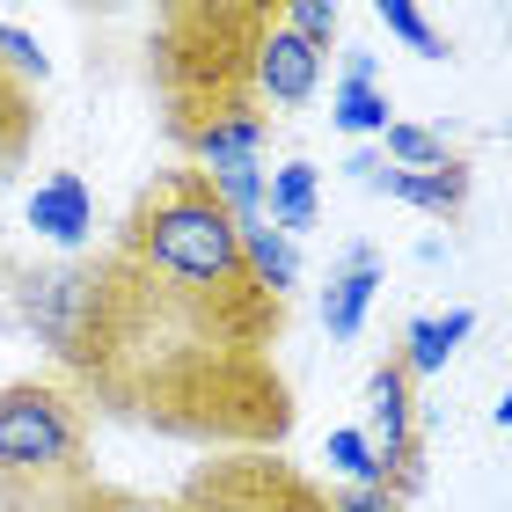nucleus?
Returning a JSON list of instances; mask_svg holds the SVG:
<instances>
[{"instance_id":"nucleus-18","label":"nucleus","mask_w":512,"mask_h":512,"mask_svg":"<svg viewBox=\"0 0 512 512\" xmlns=\"http://www.w3.org/2000/svg\"><path fill=\"white\" fill-rule=\"evenodd\" d=\"M374 15H381V30H388V37H403L417 59H447V37H439L432 22H425V8H410V0H381Z\"/></svg>"},{"instance_id":"nucleus-16","label":"nucleus","mask_w":512,"mask_h":512,"mask_svg":"<svg viewBox=\"0 0 512 512\" xmlns=\"http://www.w3.org/2000/svg\"><path fill=\"white\" fill-rule=\"evenodd\" d=\"M278 22H286L308 52H330L337 30H344V8H337V0H278Z\"/></svg>"},{"instance_id":"nucleus-11","label":"nucleus","mask_w":512,"mask_h":512,"mask_svg":"<svg viewBox=\"0 0 512 512\" xmlns=\"http://www.w3.org/2000/svg\"><path fill=\"white\" fill-rule=\"evenodd\" d=\"M337 132H388V88L374 81V59L352 52L337 81Z\"/></svg>"},{"instance_id":"nucleus-20","label":"nucleus","mask_w":512,"mask_h":512,"mask_svg":"<svg viewBox=\"0 0 512 512\" xmlns=\"http://www.w3.org/2000/svg\"><path fill=\"white\" fill-rule=\"evenodd\" d=\"M0 66H8L15 81H30V88L44 81V52H37V44L15 30V22H0Z\"/></svg>"},{"instance_id":"nucleus-1","label":"nucleus","mask_w":512,"mask_h":512,"mask_svg":"<svg viewBox=\"0 0 512 512\" xmlns=\"http://www.w3.org/2000/svg\"><path fill=\"white\" fill-rule=\"evenodd\" d=\"M22 322L52 352L88 417L176 439L205 454H278L293 439V381L271 344L220 322L125 249L66 256L15 286Z\"/></svg>"},{"instance_id":"nucleus-12","label":"nucleus","mask_w":512,"mask_h":512,"mask_svg":"<svg viewBox=\"0 0 512 512\" xmlns=\"http://www.w3.org/2000/svg\"><path fill=\"white\" fill-rule=\"evenodd\" d=\"M264 205H271V227L278 235H308L315 227V169L308 161H286V169H271L264 176Z\"/></svg>"},{"instance_id":"nucleus-17","label":"nucleus","mask_w":512,"mask_h":512,"mask_svg":"<svg viewBox=\"0 0 512 512\" xmlns=\"http://www.w3.org/2000/svg\"><path fill=\"white\" fill-rule=\"evenodd\" d=\"M388 154H395V169H410V176H425V169H447V139L439 132H425V125H403V118H388Z\"/></svg>"},{"instance_id":"nucleus-6","label":"nucleus","mask_w":512,"mask_h":512,"mask_svg":"<svg viewBox=\"0 0 512 512\" xmlns=\"http://www.w3.org/2000/svg\"><path fill=\"white\" fill-rule=\"evenodd\" d=\"M315 88H322V52H308L278 22V0H271V30L256 44V96H264V110H300L315 103Z\"/></svg>"},{"instance_id":"nucleus-21","label":"nucleus","mask_w":512,"mask_h":512,"mask_svg":"<svg viewBox=\"0 0 512 512\" xmlns=\"http://www.w3.org/2000/svg\"><path fill=\"white\" fill-rule=\"evenodd\" d=\"M330 512H403V505H395L381 483H337V491H330Z\"/></svg>"},{"instance_id":"nucleus-19","label":"nucleus","mask_w":512,"mask_h":512,"mask_svg":"<svg viewBox=\"0 0 512 512\" xmlns=\"http://www.w3.org/2000/svg\"><path fill=\"white\" fill-rule=\"evenodd\" d=\"M330 461H337V476H344V483H381V461H374V447H366V432H359V425L330 432Z\"/></svg>"},{"instance_id":"nucleus-3","label":"nucleus","mask_w":512,"mask_h":512,"mask_svg":"<svg viewBox=\"0 0 512 512\" xmlns=\"http://www.w3.org/2000/svg\"><path fill=\"white\" fill-rule=\"evenodd\" d=\"M96 476V417L59 374L0 381V512H59Z\"/></svg>"},{"instance_id":"nucleus-8","label":"nucleus","mask_w":512,"mask_h":512,"mask_svg":"<svg viewBox=\"0 0 512 512\" xmlns=\"http://www.w3.org/2000/svg\"><path fill=\"white\" fill-rule=\"evenodd\" d=\"M366 183H381L388 198H403L417 205V213H432V220H454L461 205H469V161H447V169H425V176H410V169H374Z\"/></svg>"},{"instance_id":"nucleus-15","label":"nucleus","mask_w":512,"mask_h":512,"mask_svg":"<svg viewBox=\"0 0 512 512\" xmlns=\"http://www.w3.org/2000/svg\"><path fill=\"white\" fill-rule=\"evenodd\" d=\"M30 220L44 227V235L74 242L81 227H88V198H81V176H59V183H44V191H37V205H30Z\"/></svg>"},{"instance_id":"nucleus-7","label":"nucleus","mask_w":512,"mask_h":512,"mask_svg":"<svg viewBox=\"0 0 512 512\" xmlns=\"http://www.w3.org/2000/svg\"><path fill=\"white\" fill-rule=\"evenodd\" d=\"M37 125H44L37 88H30V81H15V74H0V198L15 191V176H22V169H30V154H37Z\"/></svg>"},{"instance_id":"nucleus-14","label":"nucleus","mask_w":512,"mask_h":512,"mask_svg":"<svg viewBox=\"0 0 512 512\" xmlns=\"http://www.w3.org/2000/svg\"><path fill=\"white\" fill-rule=\"evenodd\" d=\"M59 512H183V505H176V491H169V498H154V491H132V483H103V476H88Z\"/></svg>"},{"instance_id":"nucleus-22","label":"nucleus","mask_w":512,"mask_h":512,"mask_svg":"<svg viewBox=\"0 0 512 512\" xmlns=\"http://www.w3.org/2000/svg\"><path fill=\"white\" fill-rule=\"evenodd\" d=\"M498 425H512V395H505V403H498Z\"/></svg>"},{"instance_id":"nucleus-4","label":"nucleus","mask_w":512,"mask_h":512,"mask_svg":"<svg viewBox=\"0 0 512 512\" xmlns=\"http://www.w3.org/2000/svg\"><path fill=\"white\" fill-rule=\"evenodd\" d=\"M183 512H330V483H315L286 454H205L191 476L176 483Z\"/></svg>"},{"instance_id":"nucleus-9","label":"nucleus","mask_w":512,"mask_h":512,"mask_svg":"<svg viewBox=\"0 0 512 512\" xmlns=\"http://www.w3.org/2000/svg\"><path fill=\"white\" fill-rule=\"evenodd\" d=\"M374 286H381V256L374 249H352L344 256V271L330 278V293H322V322H330V337H359L366 308H374Z\"/></svg>"},{"instance_id":"nucleus-13","label":"nucleus","mask_w":512,"mask_h":512,"mask_svg":"<svg viewBox=\"0 0 512 512\" xmlns=\"http://www.w3.org/2000/svg\"><path fill=\"white\" fill-rule=\"evenodd\" d=\"M242 249H249V264H256V278L286 300L293 286H300V256H293V242L278 235V227H264V220H249L242 227Z\"/></svg>"},{"instance_id":"nucleus-5","label":"nucleus","mask_w":512,"mask_h":512,"mask_svg":"<svg viewBox=\"0 0 512 512\" xmlns=\"http://www.w3.org/2000/svg\"><path fill=\"white\" fill-rule=\"evenodd\" d=\"M366 447L381 461V491L395 505L417 498V483H425V447H417V381L403 374V359H381L374 374H366Z\"/></svg>"},{"instance_id":"nucleus-23","label":"nucleus","mask_w":512,"mask_h":512,"mask_svg":"<svg viewBox=\"0 0 512 512\" xmlns=\"http://www.w3.org/2000/svg\"><path fill=\"white\" fill-rule=\"evenodd\" d=\"M0 74H8V66H0Z\"/></svg>"},{"instance_id":"nucleus-2","label":"nucleus","mask_w":512,"mask_h":512,"mask_svg":"<svg viewBox=\"0 0 512 512\" xmlns=\"http://www.w3.org/2000/svg\"><path fill=\"white\" fill-rule=\"evenodd\" d=\"M271 0H161L147 22V81L161 125L191 169H256L271 147V110L256 96V44Z\"/></svg>"},{"instance_id":"nucleus-10","label":"nucleus","mask_w":512,"mask_h":512,"mask_svg":"<svg viewBox=\"0 0 512 512\" xmlns=\"http://www.w3.org/2000/svg\"><path fill=\"white\" fill-rule=\"evenodd\" d=\"M469 330H476L469 308H454V315H410V330H403V344H395V359H403L410 381H425V374H439V366H447V352H454Z\"/></svg>"}]
</instances>
